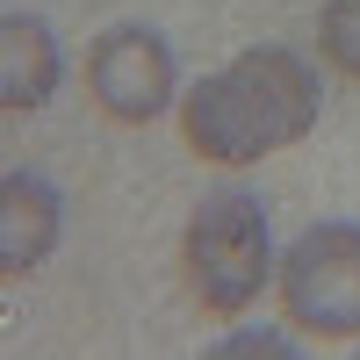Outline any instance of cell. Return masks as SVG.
Segmentation results:
<instances>
[{
    "instance_id": "2",
    "label": "cell",
    "mask_w": 360,
    "mask_h": 360,
    "mask_svg": "<svg viewBox=\"0 0 360 360\" xmlns=\"http://www.w3.org/2000/svg\"><path fill=\"white\" fill-rule=\"evenodd\" d=\"M180 259H188V288L209 317H245L259 303L266 274H274V245H266V209L252 195H209L195 217H188V238H180Z\"/></svg>"
},
{
    "instance_id": "7",
    "label": "cell",
    "mask_w": 360,
    "mask_h": 360,
    "mask_svg": "<svg viewBox=\"0 0 360 360\" xmlns=\"http://www.w3.org/2000/svg\"><path fill=\"white\" fill-rule=\"evenodd\" d=\"M317 51L332 58L346 79H360V0H324V15H317Z\"/></svg>"
},
{
    "instance_id": "6",
    "label": "cell",
    "mask_w": 360,
    "mask_h": 360,
    "mask_svg": "<svg viewBox=\"0 0 360 360\" xmlns=\"http://www.w3.org/2000/svg\"><path fill=\"white\" fill-rule=\"evenodd\" d=\"M51 86H58V37H51V22L8 15L0 22V108L29 115V108L51 101Z\"/></svg>"
},
{
    "instance_id": "1",
    "label": "cell",
    "mask_w": 360,
    "mask_h": 360,
    "mask_svg": "<svg viewBox=\"0 0 360 360\" xmlns=\"http://www.w3.org/2000/svg\"><path fill=\"white\" fill-rule=\"evenodd\" d=\"M317 72L281 44H252L231 65H217L209 79L188 86L180 101V137L188 152H202L209 166H252L266 152H288L317 130Z\"/></svg>"
},
{
    "instance_id": "5",
    "label": "cell",
    "mask_w": 360,
    "mask_h": 360,
    "mask_svg": "<svg viewBox=\"0 0 360 360\" xmlns=\"http://www.w3.org/2000/svg\"><path fill=\"white\" fill-rule=\"evenodd\" d=\"M58 224H65V209H58L51 180L8 173L0 180V274H29L58 245Z\"/></svg>"
},
{
    "instance_id": "4",
    "label": "cell",
    "mask_w": 360,
    "mask_h": 360,
    "mask_svg": "<svg viewBox=\"0 0 360 360\" xmlns=\"http://www.w3.org/2000/svg\"><path fill=\"white\" fill-rule=\"evenodd\" d=\"M86 94H94L101 115H115V123H152V115H166L173 101V51L159 29L144 22H115L94 37V51H86Z\"/></svg>"
},
{
    "instance_id": "3",
    "label": "cell",
    "mask_w": 360,
    "mask_h": 360,
    "mask_svg": "<svg viewBox=\"0 0 360 360\" xmlns=\"http://www.w3.org/2000/svg\"><path fill=\"white\" fill-rule=\"evenodd\" d=\"M281 310L310 339H360V224H310L281 259Z\"/></svg>"
}]
</instances>
